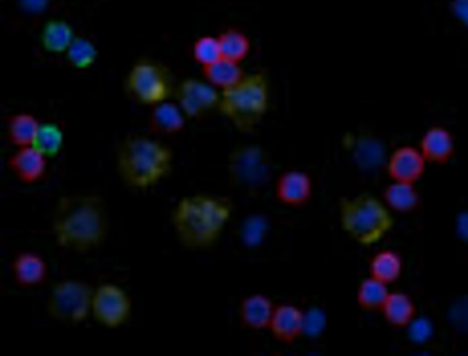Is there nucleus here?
<instances>
[{"mask_svg": "<svg viewBox=\"0 0 468 356\" xmlns=\"http://www.w3.org/2000/svg\"><path fill=\"white\" fill-rule=\"evenodd\" d=\"M117 170L124 184L134 190H148L169 174L173 164L171 150L146 136H131L119 146Z\"/></svg>", "mask_w": 468, "mask_h": 356, "instance_id": "nucleus-3", "label": "nucleus"}, {"mask_svg": "<svg viewBox=\"0 0 468 356\" xmlns=\"http://www.w3.org/2000/svg\"><path fill=\"white\" fill-rule=\"evenodd\" d=\"M68 63L75 69L86 70L96 64L99 50L87 38L76 36L65 53Z\"/></svg>", "mask_w": 468, "mask_h": 356, "instance_id": "nucleus-27", "label": "nucleus"}, {"mask_svg": "<svg viewBox=\"0 0 468 356\" xmlns=\"http://www.w3.org/2000/svg\"><path fill=\"white\" fill-rule=\"evenodd\" d=\"M275 306L266 296L254 294L247 297L240 306V319L247 328L263 330L269 328Z\"/></svg>", "mask_w": 468, "mask_h": 356, "instance_id": "nucleus-17", "label": "nucleus"}, {"mask_svg": "<svg viewBox=\"0 0 468 356\" xmlns=\"http://www.w3.org/2000/svg\"><path fill=\"white\" fill-rule=\"evenodd\" d=\"M356 157L362 166L372 167L380 162L381 155L376 147L368 143H361L357 149Z\"/></svg>", "mask_w": 468, "mask_h": 356, "instance_id": "nucleus-33", "label": "nucleus"}, {"mask_svg": "<svg viewBox=\"0 0 468 356\" xmlns=\"http://www.w3.org/2000/svg\"><path fill=\"white\" fill-rule=\"evenodd\" d=\"M386 204L398 213H410L415 210L420 196L413 184L394 182L385 191Z\"/></svg>", "mask_w": 468, "mask_h": 356, "instance_id": "nucleus-25", "label": "nucleus"}, {"mask_svg": "<svg viewBox=\"0 0 468 356\" xmlns=\"http://www.w3.org/2000/svg\"><path fill=\"white\" fill-rule=\"evenodd\" d=\"M8 167L20 182L34 185L46 175L48 159L32 146L21 147L10 156Z\"/></svg>", "mask_w": 468, "mask_h": 356, "instance_id": "nucleus-12", "label": "nucleus"}, {"mask_svg": "<svg viewBox=\"0 0 468 356\" xmlns=\"http://www.w3.org/2000/svg\"><path fill=\"white\" fill-rule=\"evenodd\" d=\"M126 89L134 101L152 107L168 101L176 91L168 67L150 59L133 65L126 78Z\"/></svg>", "mask_w": 468, "mask_h": 356, "instance_id": "nucleus-6", "label": "nucleus"}, {"mask_svg": "<svg viewBox=\"0 0 468 356\" xmlns=\"http://www.w3.org/2000/svg\"><path fill=\"white\" fill-rule=\"evenodd\" d=\"M231 212L232 205L226 198L209 195L183 197L171 216L178 241L190 250L212 247L221 237Z\"/></svg>", "mask_w": 468, "mask_h": 356, "instance_id": "nucleus-2", "label": "nucleus"}, {"mask_svg": "<svg viewBox=\"0 0 468 356\" xmlns=\"http://www.w3.org/2000/svg\"><path fill=\"white\" fill-rule=\"evenodd\" d=\"M427 163L419 149L406 145L394 152L388 162V172L394 182L414 185L424 175Z\"/></svg>", "mask_w": 468, "mask_h": 356, "instance_id": "nucleus-11", "label": "nucleus"}, {"mask_svg": "<svg viewBox=\"0 0 468 356\" xmlns=\"http://www.w3.org/2000/svg\"><path fill=\"white\" fill-rule=\"evenodd\" d=\"M39 124L30 113L13 115L8 122L9 141L17 148L31 146Z\"/></svg>", "mask_w": 468, "mask_h": 356, "instance_id": "nucleus-24", "label": "nucleus"}, {"mask_svg": "<svg viewBox=\"0 0 468 356\" xmlns=\"http://www.w3.org/2000/svg\"><path fill=\"white\" fill-rule=\"evenodd\" d=\"M325 317L318 309L309 310L304 316V333L310 336L319 334L325 326Z\"/></svg>", "mask_w": 468, "mask_h": 356, "instance_id": "nucleus-32", "label": "nucleus"}, {"mask_svg": "<svg viewBox=\"0 0 468 356\" xmlns=\"http://www.w3.org/2000/svg\"><path fill=\"white\" fill-rule=\"evenodd\" d=\"M389 294L387 284L376 278L369 277L360 283L357 300L359 305L365 310H382Z\"/></svg>", "mask_w": 468, "mask_h": 356, "instance_id": "nucleus-26", "label": "nucleus"}, {"mask_svg": "<svg viewBox=\"0 0 468 356\" xmlns=\"http://www.w3.org/2000/svg\"><path fill=\"white\" fill-rule=\"evenodd\" d=\"M184 116L178 104L166 101L153 107L150 125L152 129L160 135H176L185 125Z\"/></svg>", "mask_w": 468, "mask_h": 356, "instance_id": "nucleus-19", "label": "nucleus"}, {"mask_svg": "<svg viewBox=\"0 0 468 356\" xmlns=\"http://www.w3.org/2000/svg\"><path fill=\"white\" fill-rule=\"evenodd\" d=\"M76 37L73 26L64 20L47 22L39 35L42 49L49 54L63 55L67 52Z\"/></svg>", "mask_w": 468, "mask_h": 356, "instance_id": "nucleus-18", "label": "nucleus"}, {"mask_svg": "<svg viewBox=\"0 0 468 356\" xmlns=\"http://www.w3.org/2000/svg\"><path fill=\"white\" fill-rule=\"evenodd\" d=\"M11 269L15 283L23 289L41 285L48 276V265L40 255L32 251L16 255Z\"/></svg>", "mask_w": 468, "mask_h": 356, "instance_id": "nucleus-13", "label": "nucleus"}, {"mask_svg": "<svg viewBox=\"0 0 468 356\" xmlns=\"http://www.w3.org/2000/svg\"><path fill=\"white\" fill-rule=\"evenodd\" d=\"M304 316L294 305L276 306L269 326L273 336L285 343H293L304 334Z\"/></svg>", "mask_w": 468, "mask_h": 356, "instance_id": "nucleus-15", "label": "nucleus"}, {"mask_svg": "<svg viewBox=\"0 0 468 356\" xmlns=\"http://www.w3.org/2000/svg\"><path fill=\"white\" fill-rule=\"evenodd\" d=\"M228 169L231 183L247 192L261 190L271 176L267 155L256 146H245L234 151L230 156Z\"/></svg>", "mask_w": 468, "mask_h": 356, "instance_id": "nucleus-8", "label": "nucleus"}, {"mask_svg": "<svg viewBox=\"0 0 468 356\" xmlns=\"http://www.w3.org/2000/svg\"><path fill=\"white\" fill-rule=\"evenodd\" d=\"M93 290L95 288L79 280L56 282L47 299V314L57 323L82 324L91 316Z\"/></svg>", "mask_w": 468, "mask_h": 356, "instance_id": "nucleus-7", "label": "nucleus"}, {"mask_svg": "<svg viewBox=\"0 0 468 356\" xmlns=\"http://www.w3.org/2000/svg\"><path fill=\"white\" fill-rule=\"evenodd\" d=\"M204 74L208 82L222 89L237 84L245 76L239 63L223 57L204 67Z\"/></svg>", "mask_w": 468, "mask_h": 356, "instance_id": "nucleus-23", "label": "nucleus"}, {"mask_svg": "<svg viewBox=\"0 0 468 356\" xmlns=\"http://www.w3.org/2000/svg\"><path fill=\"white\" fill-rule=\"evenodd\" d=\"M195 59L204 67L221 59V52L218 38L204 36L199 38L194 46Z\"/></svg>", "mask_w": 468, "mask_h": 356, "instance_id": "nucleus-29", "label": "nucleus"}, {"mask_svg": "<svg viewBox=\"0 0 468 356\" xmlns=\"http://www.w3.org/2000/svg\"><path fill=\"white\" fill-rule=\"evenodd\" d=\"M266 230V221L261 216H252L245 221L242 237L247 245L256 247L263 241Z\"/></svg>", "mask_w": 468, "mask_h": 356, "instance_id": "nucleus-30", "label": "nucleus"}, {"mask_svg": "<svg viewBox=\"0 0 468 356\" xmlns=\"http://www.w3.org/2000/svg\"><path fill=\"white\" fill-rule=\"evenodd\" d=\"M221 56L232 62L240 63L249 54L251 44L246 34L230 30L219 38Z\"/></svg>", "mask_w": 468, "mask_h": 356, "instance_id": "nucleus-28", "label": "nucleus"}, {"mask_svg": "<svg viewBox=\"0 0 468 356\" xmlns=\"http://www.w3.org/2000/svg\"><path fill=\"white\" fill-rule=\"evenodd\" d=\"M52 230L64 249L82 254L100 247L108 233L104 200L97 195L61 197L54 209Z\"/></svg>", "mask_w": 468, "mask_h": 356, "instance_id": "nucleus-1", "label": "nucleus"}, {"mask_svg": "<svg viewBox=\"0 0 468 356\" xmlns=\"http://www.w3.org/2000/svg\"><path fill=\"white\" fill-rule=\"evenodd\" d=\"M342 230L358 244L379 243L393 229L394 218L386 204L369 195L341 202Z\"/></svg>", "mask_w": 468, "mask_h": 356, "instance_id": "nucleus-4", "label": "nucleus"}, {"mask_svg": "<svg viewBox=\"0 0 468 356\" xmlns=\"http://www.w3.org/2000/svg\"><path fill=\"white\" fill-rule=\"evenodd\" d=\"M407 327L409 338L415 343L427 342L433 332L431 323L426 318H414Z\"/></svg>", "mask_w": 468, "mask_h": 356, "instance_id": "nucleus-31", "label": "nucleus"}, {"mask_svg": "<svg viewBox=\"0 0 468 356\" xmlns=\"http://www.w3.org/2000/svg\"><path fill=\"white\" fill-rule=\"evenodd\" d=\"M132 308L130 296L117 284L106 282L93 290L91 317L106 328L125 326L131 317Z\"/></svg>", "mask_w": 468, "mask_h": 356, "instance_id": "nucleus-9", "label": "nucleus"}, {"mask_svg": "<svg viewBox=\"0 0 468 356\" xmlns=\"http://www.w3.org/2000/svg\"><path fill=\"white\" fill-rule=\"evenodd\" d=\"M419 150L428 162L446 164L455 153L454 136L443 126L430 127L420 139Z\"/></svg>", "mask_w": 468, "mask_h": 356, "instance_id": "nucleus-16", "label": "nucleus"}, {"mask_svg": "<svg viewBox=\"0 0 468 356\" xmlns=\"http://www.w3.org/2000/svg\"><path fill=\"white\" fill-rule=\"evenodd\" d=\"M457 234L459 238L468 242V212L459 214L456 224Z\"/></svg>", "mask_w": 468, "mask_h": 356, "instance_id": "nucleus-34", "label": "nucleus"}, {"mask_svg": "<svg viewBox=\"0 0 468 356\" xmlns=\"http://www.w3.org/2000/svg\"><path fill=\"white\" fill-rule=\"evenodd\" d=\"M312 194L310 177L299 170H290L281 175L275 195L280 203L289 206H301L308 202Z\"/></svg>", "mask_w": 468, "mask_h": 356, "instance_id": "nucleus-14", "label": "nucleus"}, {"mask_svg": "<svg viewBox=\"0 0 468 356\" xmlns=\"http://www.w3.org/2000/svg\"><path fill=\"white\" fill-rule=\"evenodd\" d=\"M268 105V83L265 76L254 74L223 89L221 111L239 129L251 130L264 115Z\"/></svg>", "mask_w": 468, "mask_h": 356, "instance_id": "nucleus-5", "label": "nucleus"}, {"mask_svg": "<svg viewBox=\"0 0 468 356\" xmlns=\"http://www.w3.org/2000/svg\"><path fill=\"white\" fill-rule=\"evenodd\" d=\"M386 320L397 328L407 327L416 316V308L412 300L403 292L389 294L383 308Z\"/></svg>", "mask_w": 468, "mask_h": 356, "instance_id": "nucleus-20", "label": "nucleus"}, {"mask_svg": "<svg viewBox=\"0 0 468 356\" xmlns=\"http://www.w3.org/2000/svg\"><path fill=\"white\" fill-rule=\"evenodd\" d=\"M64 145L65 133L58 124L54 122L39 124L32 147L47 159H51L61 153Z\"/></svg>", "mask_w": 468, "mask_h": 356, "instance_id": "nucleus-22", "label": "nucleus"}, {"mask_svg": "<svg viewBox=\"0 0 468 356\" xmlns=\"http://www.w3.org/2000/svg\"><path fill=\"white\" fill-rule=\"evenodd\" d=\"M455 10L458 17L468 22V0H456Z\"/></svg>", "mask_w": 468, "mask_h": 356, "instance_id": "nucleus-35", "label": "nucleus"}, {"mask_svg": "<svg viewBox=\"0 0 468 356\" xmlns=\"http://www.w3.org/2000/svg\"><path fill=\"white\" fill-rule=\"evenodd\" d=\"M403 260L400 255L393 250H383L374 256L369 264L370 277L376 278L389 285L401 277Z\"/></svg>", "mask_w": 468, "mask_h": 356, "instance_id": "nucleus-21", "label": "nucleus"}, {"mask_svg": "<svg viewBox=\"0 0 468 356\" xmlns=\"http://www.w3.org/2000/svg\"><path fill=\"white\" fill-rule=\"evenodd\" d=\"M178 105L185 116L201 117L220 103V95L208 82L198 79L182 81L175 91Z\"/></svg>", "mask_w": 468, "mask_h": 356, "instance_id": "nucleus-10", "label": "nucleus"}]
</instances>
